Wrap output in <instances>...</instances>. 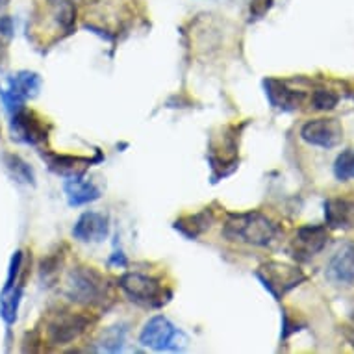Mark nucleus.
<instances>
[{
	"label": "nucleus",
	"instance_id": "nucleus-1",
	"mask_svg": "<svg viewBox=\"0 0 354 354\" xmlns=\"http://www.w3.org/2000/svg\"><path fill=\"white\" fill-rule=\"evenodd\" d=\"M223 236L230 241H243L254 247H266L277 236V227L271 219L258 212L228 215Z\"/></svg>",
	"mask_w": 354,
	"mask_h": 354
},
{
	"label": "nucleus",
	"instance_id": "nucleus-17",
	"mask_svg": "<svg viewBox=\"0 0 354 354\" xmlns=\"http://www.w3.org/2000/svg\"><path fill=\"white\" fill-rule=\"evenodd\" d=\"M48 167L53 169L54 173L62 174L65 178L71 176H80L87 167H89V160L84 158H73V156H47Z\"/></svg>",
	"mask_w": 354,
	"mask_h": 354
},
{
	"label": "nucleus",
	"instance_id": "nucleus-26",
	"mask_svg": "<svg viewBox=\"0 0 354 354\" xmlns=\"http://www.w3.org/2000/svg\"><path fill=\"white\" fill-rule=\"evenodd\" d=\"M80 2H84V4H97L100 0H80Z\"/></svg>",
	"mask_w": 354,
	"mask_h": 354
},
{
	"label": "nucleus",
	"instance_id": "nucleus-9",
	"mask_svg": "<svg viewBox=\"0 0 354 354\" xmlns=\"http://www.w3.org/2000/svg\"><path fill=\"white\" fill-rule=\"evenodd\" d=\"M12 136L13 140L26 143V145H39L47 140L48 128L45 121L37 117L34 111L19 110L12 115Z\"/></svg>",
	"mask_w": 354,
	"mask_h": 354
},
{
	"label": "nucleus",
	"instance_id": "nucleus-16",
	"mask_svg": "<svg viewBox=\"0 0 354 354\" xmlns=\"http://www.w3.org/2000/svg\"><path fill=\"white\" fill-rule=\"evenodd\" d=\"M21 297H23V286L21 284L4 286V290L0 293V317L4 319L6 325H13L17 319Z\"/></svg>",
	"mask_w": 354,
	"mask_h": 354
},
{
	"label": "nucleus",
	"instance_id": "nucleus-21",
	"mask_svg": "<svg viewBox=\"0 0 354 354\" xmlns=\"http://www.w3.org/2000/svg\"><path fill=\"white\" fill-rule=\"evenodd\" d=\"M337 102H339V97L334 91H328V89H317L312 95V106L319 111L334 110Z\"/></svg>",
	"mask_w": 354,
	"mask_h": 354
},
{
	"label": "nucleus",
	"instance_id": "nucleus-18",
	"mask_svg": "<svg viewBox=\"0 0 354 354\" xmlns=\"http://www.w3.org/2000/svg\"><path fill=\"white\" fill-rule=\"evenodd\" d=\"M2 162L6 165L8 173L12 174L13 178L21 184H35V176H34V169L30 167L28 163L24 162L23 158L17 156V154H4L2 156Z\"/></svg>",
	"mask_w": 354,
	"mask_h": 354
},
{
	"label": "nucleus",
	"instance_id": "nucleus-15",
	"mask_svg": "<svg viewBox=\"0 0 354 354\" xmlns=\"http://www.w3.org/2000/svg\"><path fill=\"white\" fill-rule=\"evenodd\" d=\"M65 195L71 206H82V204L93 203L100 197V189L95 186L93 182L84 180L80 176H71L65 182Z\"/></svg>",
	"mask_w": 354,
	"mask_h": 354
},
{
	"label": "nucleus",
	"instance_id": "nucleus-20",
	"mask_svg": "<svg viewBox=\"0 0 354 354\" xmlns=\"http://www.w3.org/2000/svg\"><path fill=\"white\" fill-rule=\"evenodd\" d=\"M334 174L339 182L354 180V149L345 151L336 158L334 162Z\"/></svg>",
	"mask_w": 354,
	"mask_h": 354
},
{
	"label": "nucleus",
	"instance_id": "nucleus-8",
	"mask_svg": "<svg viewBox=\"0 0 354 354\" xmlns=\"http://www.w3.org/2000/svg\"><path fill=\"white\" fill-rule=\"evenodd\" d=\"M301 140L319 149H334L342 143L343 127L337 119H312L301 128Z\"/></svg>",
	"mask_w": 354,
	"mask_h": 354
},
{
	"label": "nucleus",
	"instance_id": "nucleus-6",
	"mask_svg": "<svg viewBox=\"0 0 354 354\" xmlns=\"http://www.w3.org/2000/svg\"><path fill=\"white\" fill-rule=\"evenodd\" d=\"M39 89V76L35 75V73H30V71H21V73L13 75L6 82V86L0 87V97H2V102L6 106V110L13 115L15 111L23 110L24 100L37 97Z\"/></svg>",
	"mask_w": 354,
	"mask_h": 354
},
{
	"label": "nucleus",
	"instance_id": "nucleus-14",
	"mask_svg": "<svg viewBox=\"0 0 354 354\" xmlns=\"http://www.w3.org/2000/svg\"><path fill=\"white\" fill-rule=\"evenodd\" d=\"M266 89H268V97L271 100V104L274 108H280V110H297L304 100L302 91L290 89L284 82L280 80H268L266 82Z\"/></svg>",
	"mask_w": 354,
	"mask_h": 354
},
{
	"label": "nucleus",
	"instance_id": "nucleus-7",
	"mask_svg": "<svg viewBox=\"0 0 354 354\" xmlns=\"http://www.w3.org/2000/svg\"><path fill=\"white\" fill-rule=\"evenodd\" d=\"M89 323H91V319L87 315L62 310L48 321V342L53 345H67V343L75 342L76 337H80L87 330Z\"/></svg>",
	"mask_w": 354,
	"mask_h": 354
},
{
	"label": "nucleus",
	"instance_id": "nucleus-19",
	"mask_svg": "<svg viewBox=\"0 0 354 354\" xmlns=\"http://www.w3.org/2000/svg\"><path fill=\"white\" fill-rule=\"evenodd\" d=\"M209 223H212V215L209 212H203V214L193 215V217H186V219H182L176 223V228L184 232L189 238H197L198 234L204 232L206 228L209 227Z\"/></svg>",
	"mask_w": 354,
	"mask_h": 354
},
{
	"label": "nucleus",
	"instance_id": "nucleus-5",
	"mask_svg": "<svg viewBox=\"0 0 354 354\" xmlns=\"http://www.w3.org/2000/svg\"><path fill=\"white\" fill-rule=\"evenodd\" d=\"M119 288H121L130 301L143 304V306H162L165 302V290L160 284V280L147 277L141 273H127L119 279Z\"/></svg>",
	"mask_w": 354,
	"mask_h": 354
},
{
	"label": "nucleus",
	"instance_id": "nucleus-23",
	"mask_svg": "<svg viewBox=\"0 0 354 354\" xmlns=\"http://www.w3.org/2000/svg\"><path fill=\"white\" fill-rule=\"evenodd\" d=\"M21 263H23V252L17 250L15 254L12 256V261H10V271H8V280L6 286L19 284V273H21Z\"/></svg>",
	"mask_w": 354,
	"mask_h": 354
},
{
	"label": "nucleus",
	"instance_id": "nucleus-12",
	"mask_svg": "<svg viewBox=\"0 0 354 354\" xmlns=\"http://www.w3.org/2000/svg\"><path fill=\"white\" fill-rule=\"evenodd\" d=\"M108 217L97 212H86L80 215L73 228V236L84 243H100L108 236Z\"/></svg>",
	"mask_w": 354,
	"mask_h": 354
},
{
	"label": "nucleus",
	"instance_id": "nucleus-3",
	"mask_svg": "<svg viewBox=\"0 0 354 354\" xmlns=\"http://www.w3.org/2000/svg\"><path fill=\"white\" fill-rule=\"evenodd\" d=\"M140 343L143 347L160 351V353L162 351H182L186 347L187 337L167 317L156 315L151 321H147V325L143 326L140 334Z\"/></svg>",
	"mask_w": 354,
	"mask_h": 354
},
{
	"label": "nucleus",
	"instance_id": "nucleus-4",
	"mask_svg": "<svg viewBox=\"0 0 354 354\" xmlns=\"http://www.w3.org/2000/svg\"><path fill=\"white\" fill-rule=\"evenodd\" d=\"M256 277L261 280V284L266 286V290L277 301H280L288 291H291L306 280L301 269L288 266V263H280V261H269L266 266H261Z\"/></svg>",
	"mask_w": 354,
	"mask_h": 354
},
{
	"label": "nucleus",
	"instance_id": "nucleus-2",
	"mask_svg": "<svg viewBox=\"0 0 354 354\" xmlns=\"http://www.w3.org/2000/svg\"><path fill=\"white\" fill-rule=\"evenodd\" d=\"M67 297L71 301L87 306L104 304L108 297V284L104 277L93 268H75L67 274Z\"/></svg>",
	"mask_w": 354,
	"mask_h": 354
},
{
	"label": "nucleus",
	"instance_id": "nucleus-22",
	"mask_svg": "<svg viewBox=\"0 0 354 354\" xmlns=\"http://www.w3.org/2000/svg\"><path fill=\"white\" fill-rule=\"evenodd\" d=\"M122 342H124V328L113 326L111 330H108L104 336H102L100 348H102V351H108V353H117V351H121Z\"/></svg>",
	"mask_w": 354,
	"mask_h": 354
},
{
	"label": "nucleus",
	"instance_id": "nucleus-25",
	"mask_svg": "<svg viewBox=\"0 0 354 354\" xmlns=\"http://www.w3.org/2000/svg\"><path fill=\"white\" fill-rule=\"evenodd\" d=\"M13 23L10 17H0V37H12Z\"/></svg>",
	"mask_w": 354,
	"mask_h": 354
},
{
	"label": "nucleus",
	"instance_id": "nucleus-11",
	"mask_svg": "<svg viewBox=\"0 0 354 354\" xmlns=\"http://www.w3.org/2000/svg\"><path fill=\"white\" fill-rule=\"evenodd\" d=\"M325 277L334 286L354 284V243H345L336 250L326 263Z\"/></svg>",
	"mask_w": 354,
	"mask_h": 354
},
{
	"label": "nucleus",
	"instance_id": "nucleus-10",
	"mask_svg": "<svg viewBox=\"0 0 354 354\" xmlns=\"http://www.w3.org/2000/svg\"><path fill=\"white\" fill-rule=\"evenodd\" d=\"M328 241V232L323 225H306L297 230L295 239H293V256L308 260L312 256L319 254L325 249Z\"/></svg>",
	"mask_w": 354,
	"mask_h": 354
},
{
	"label": "nucleus",
	"instance_id": "nucleus-24",
	"mask_svg": "<svg viewBox=\"0 0 354 354\" xmlns=\"http://www.w3.org/2000/svg\"><path fill=\"white\" fill-rule=\"evenodd\" d=\"M273 6V0H250V19H261Z\"/></svg>",
	"mask_w": 354,
	"mask_h": 354
},
{
	"label": "nucleus",
	"instance_id": "nucleus-13",
	"mask_svg": "<svg viewBox=\"0 0 354 354\" xmlns=\"http://www.w3.org/2000/svg\"><path fill=\"white\" fill-rule=\"evenodd\" d=\"M326 227L339 228L354 227V203L348 198H328L325 203Z\"/></svg>",
	"mask_w": 354,
	"mask_h": 354
}]
</instances>
